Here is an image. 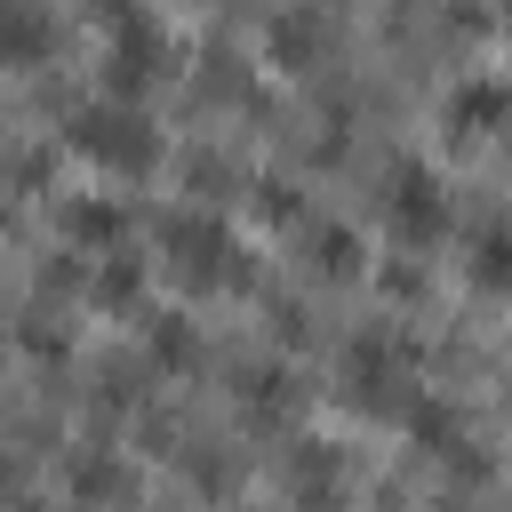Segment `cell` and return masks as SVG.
Instances as JSON below:
<instances>
[{
  "instance_id": "cell-7",
  "label": "cell",
  "mask_w": 512,
  "mask_h": 512,
  "mask_svg": "<svg viewBox=\"0 0 512 512\" xmlns=\"http://www.w3.org/2000/svg\"><path fill=\"white\" fill-rule=\"evenodd\" d=\"M64 232H72V240H88V248H104V240L120 232V216H112V208H96V200H80V208H64Z\"/></svg>"
},
{
  "instance_id": "cell-1",
  "label": "cell",
  "mask_w": 512,
  "mask_h": 512,
  "mask_svg": "<svg viewBox=\"0 0 512 512\" xmlns=\"http://www.w3.org/2000/svg\"><path fill=\"white\" fill-rule=\"evenodd\" d=\"M72 152L96 160V168H112V176H144V168L160 160V128H152L128 96H112V104H88V112L72 120Z\"/></svg>"
},
{
  "instance_id": "cell-6",
  "label": "cell",
  "mask_w": 512,
  "mask_h": 512,
  "mask_svg": "<svg viewBox=\"0 0 512 512\" xmlns=\"http://www.w3.org/2000/svg\"><path fill=\"white\" fill-rule=\"evenodd\" d=\"M464 272H472V288H488V296H504V288H512V216H488V224L472 232Z\"/></svg>"
},
{
  "instance_id": "cell-2",
  "label": "cell",
  "mask_w": 512,
  "mask_h": 512,
  "mask_svg": "<svg viewBox=\"0 0 512 512\" xmlns=\"http://www.w3.org/2000/svg\"><path fill=\"white\" fill-rule=\"evenodd\" d=\"M104 24H112V40H104V80H112V96L136 104V96L160 80L168 40H160V24H152L144 8H120V0H104Z\"/></svg>"
},
{
  "instance_id": "cell-8",
  "label": "cell",
  "mask_w": 512,
  "mask_h": 512,
  "mask_svg": "<svg viewBox=\"0 0 512 512\" xmlns=\"http://www.w3.org/2000/svg\"><path fill=\"white\" fill-rule=\"evenodd\" d=\"M312 248H320V272H328V280H352V272H360V248H352V232H336V224H328Z\"/></svg>"
},
{
  "instance_id": "cell-9",
  "label": "cell",
  "mask_w": 512,
  "mask_h": 512,
  "mask_svg": "<svg viewBox=\"0 0 512 512\" xmlns=\"http://www.w3.org/2000/svg\"><path fill=\"white\" fill-rule=\"evenodd\" d=\"M8 48H16V64H32V56L48 48V24H40V16L24 8V0H16V24H8Z\"/></svg>"
},
{
  "instance_id": "cell-4",
  "label": "cell",
  "mask_w": 512,
  "mask_h": 512,
  "mask_svg": "<svg viewBox=\"0 0 512 512\" xmlns=\"http://www.w3.org/2000/svg\"><path fill=\"white\" fill-rule=\"evenodd\" d=\"M224 256H232V240L216 232V216H176V224H168V264H176V280L208 288V280H224Z\"/></svg>"
},
{
  "instance_id": "cell-5",
  "label": "cell",
  "mask_w": 512,
  "mask_h": 512,
  "mask_svg": "<svg viewBox=\"0 0 512 512\" xmlns=\"http://www.w3.org/2000/svg\"><path fill=\"white\" fill-rule=\"evenodd\" d=\"M344 376H352V400H384L392 384H408V360H400V344H384V336H360L352 344V360H344Z\"/></svg>"
},
{
  "instance_id": "cell-3",
  "label": "cell",
  "mask_w": 512,
  "mask_h": 512,
  "mask_svg": "<svg viewBox=\"0 0 512 512\" xmlns=\"http://www.w3.org/2000/svg\"><path fill=\"white\" fill-rule=\"evenodd\" d=\"M384 224H392V240L400 248H432V240H448V184L432 176V168H400L392 176V192H384Z\"/></svg>"
},
{
  "instance_id": "cell-11",
  "label": "cell",
  "mask_w": 512,
  "mask_h": 512,
  "mask_svg": "<svg viewBox=\"0 0 512 512\" xmlns=\"http://www.w3.org/2000/svg\"><path fill=\"white\" fill-rule=\"evenodd\" d=\"M104 296H112V304L136 296V264H104Z\"/></svg>"
},
{
  "instance_id": "cell-10",
  "label": "cell",
  "mask_w": 512,
  "mask_h": 512,
  "mask_svg": "<svg viewBox=\"0 0 512 512\" xmlns=\"http://www.w3.org/2000/svg\"><path fill=\"white\" fill-rule=\"evenodd\" d=\"M152 352H160V360H184V352H192V336H184L176 320H160V328H152Z\"/></svg>"
}]
</instances>
